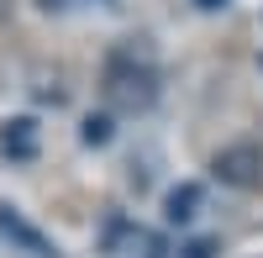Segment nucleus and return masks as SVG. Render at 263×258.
<instances>
[{
    "mask_svg": "<svg viewBox=\"0 0 263 258\" xmlns=\"http://www.w3.org/2000/svg\"><path fill=\"white\" fill-rule=\"evenodd\" d=\"M100 90H105V100H111L116 111H147V105L158 100V63H153V53L137 48V42L111 48Z\"/></svg>",
    "mask_w": 263,
    "mask_h": 258,
    "instance_id": "nucleus-1",
    "label": "nucleus"
},
{
    "mask_svg": "<svg viewBox=\"0 0 263 258\" xmlns=\"http://www.w3.org/2000/svg\"><path fill=\"white\" fill-rule=\"evenodd\" d=\"M211 174L221 179V185H232V190H253V185H263V153L253 142H242V148H221L216 153V163H211Z\"/></svg>",
    "mask_w": 263,
    "mask_h": 258,
    "instance_id": "nucleus-2",
    "label": "nucleus"
},
{
    "mask_svg": "<svg viewBox=\"0 0 263 258\" xmlns=\"http://www.w3.org/2000/svg\"><path fill=\"white\" fill-rule=\"evenodd\" d=\"M200 200H205V190H200V185H174V190H168V200H163V216L184 227V222H195Z\"/></svg>",
    "mask_w": 263,
    "mask_h": 258,
    "instance_id": "nucleus-3",
    "label": "nucleus"
},
{
    "mask_svg": "<svg viewBox=\"0 0 263 258\" xmlns=\"http://www.w3.org/2000/svg\"><path fill=\"white\" fill-rule=\"evenodd\" d=\"M0 148H6V158H32V153H37V126H32L27 116H21V121H6Z\"/></svg>",
    "mask_w": 263,
    "mask_h": 258,
    "instance_id": "nucleus-4",
    "label": "nucleus"
},
{
    "mask_svg": "<svg viewBox=\"0 0 263 258\" xmlns=\"http://www.w3.org/2000/svg\"><path fill=\"white\" fill-rule=\"evenodd\" d=\"M84 142H90V148H100V142H111V121H105V116H90V121H84V132H79Z\"/></svg>",
    "mask_w": 263,
    "mask_h": 258,
    "instance_id": "nucleus-5",
    "label": "nucleus"
},
{
    "mask_svg": "<svg viewBox=\"0 0 263 258\" xmlns=\"http://www.w3.org/2000/svg\"><path fill=\"white\" fill-rule=\"evenodd\" d=\"M190 258H211V243H195V248H190Z\"/></svg>",
    "mask_w": 263,
    "mask_h": 258,
    "instance_id": "nucleus-6",
    "label": "nucleus"
},
{
    "mask_svg": "<svg viewBox=\"0 0 263 258\" xmlns=\"http://www.w3.org/2000/svg\"><path fill=\"white\" fill-rule=\"evenodd\" d=\"M195 6H205V11H221V6H227V0H195Z\"/></svg>",
    "mask_w": 263,
    "mask_h": 258,
    "instance_id": "nucleus-7",
    "label": "nucleus"
}]
</instances>
